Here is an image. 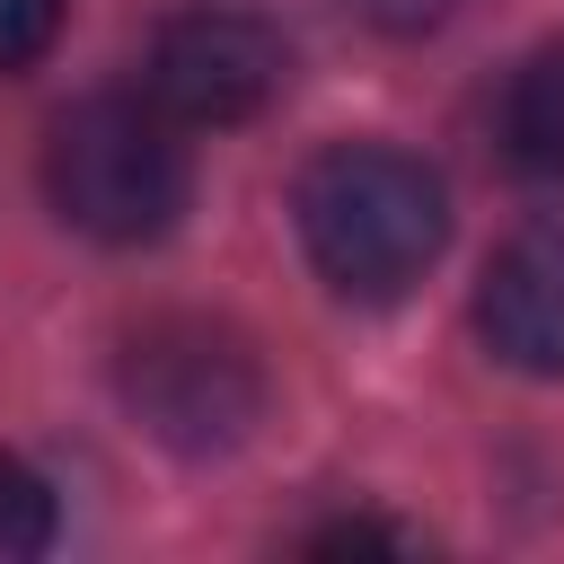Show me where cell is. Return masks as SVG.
<instances>
[{
  "label": "cell",
  "instance_id": "6da1fadb",
  "mask_svg": "<svg viewBox=\"0 0 564 564\" xmlns=\"http://www.w3.org/2000/svg\"><path fill=\"white\" fill-rule=\"evenodd\" d=\"M300 212V247L308 264L344 291V300H397L405 282H423V264L449 238V194L441 176L397 150V141H335L300 167L291 185Z\"/></svg>",
  "mask_w": 564,
  "mask_h": 564
},
{
  "label": "cell",
  "instance_id": "7a4b0ae2",
  "mask_svg": "<svg viewBox=\"0 0 564 564\" xmlns=\"http://www.w3.org/2000/svg\"><path fill=\"white\" fill-rule=\"evenodd\" d=\"M185 141L150 97H79L44 141V194L79 238L141 247L167 238L185 212Z\"/></svg>",
  "mask_w": 564,
  "mask_h": 564
},
{
  "label": "cell",
  "instance_id": "3957f363",
  "mask_svg": "<svg viewBox=\"0 0 564 564\" xmlns=\"http://www.w3.org/2000/svg\"><path fill=\"white\" fill-rule=\"evenodd\" d=\"M123 405L150 441L185 449V458H212V449H238L264 414V370L247 352L238 326L220 317H194V308H167V317H141L123 335Z\"/></svg>",
  "mask_w": 564,
  "mask_h": 564
},
{
  "label": "cell",
  "instance_id": "277c9868",
  "mask_svg": "<svg viewBox=\"0 0 564 564\" xmlns=\"http://www.w3.org/2000/svg\"><path fill=\"white\" fill-rule=\"evenodd\" d=\"M291 79V53L273 18L238 0H194L150 35V106L167 123H247Z\"/></svg>",
  "mask_w": 564,
  "mask_h": 564
},
{
  "label": "cell",
  "instance_id": "5b68a950",
  "mask_svg": "<svg viewBox=\"0 0 564 564\" xmlns=\"http://www.w3.org/2000/svg\"><path fill=\"white\" fill-rule=\"evenodd\" d=\"M476 326H485V344H494L511 370L564 379V220L520 229V238L485 264Z\"/></svg>",
  "mask_w": 564,
  "mask_h": 564
},
{
  "label": "cell",
  "instance_id": "8992f818",
  "mask_svg": "<svg viewBox=\"0 0 564 564\" xmlns=\"http://www.w3.org/2000/svg\"><path fill=\"white\" fill-rule=\"evenodd\" d=\"M502 141L529 176H555L564 185V44L529 53L511 70V97H502Z\"/></svg>",
  "mask_w": 564,
  "mask_h": 564
},
{
  "label": "cell",
  "instance_id": "52a82bcc",
  "mask_svg": "<svg viewBox=\"0 0 564 564\" xmlns=\"http://www.w3.org/2000/svg\"><path fill=\"white\" fill-rule=\"evenodd\" d=\"M44 546H53V494H44V476L26 458L0 449V564L44 555Z\"/></svg>",
  "mask_w": 564,
  "mask_h": 564
},
{
  "label": "cell",
  "instance_id": "ba28073f",
  "mask_svg": "<svg viewBox=\"0 0 564 564\" xmlns=\"http://www.w3.org/2000/svg\"><path fill=\"white\" fill-rule=\"evenodd\" d=\"M62 9L70 0H0V70H26L62 35Z\"/></svg>",
  "mask_w": 564,
  "mask_h": 564
},
{
  "label": "cell",
  "instance_id": "9c48e42d",
  "mask_svg": "<svg viewBox=\"0 0 564 564\" xmlns=\"http://www.w3.org/2000/svg\"><path fill=\"white\" fill-rule=\"evenodd\" d=\"M344 546H414V529H388V520H326V529H308V555H344Z\"/></svg>",
  "mask_w": 564,
  "mask_h": 564
},
{
  "label": "cell",
  "instance_id": "30bf717a",
  "mask_svg": "<svg viewBox=\"0 0 564 564\" xmlns=\"http://www.w3.org/2000/svg\"><path fill=\"white\" fill-rule=\"evenodd\" d=\"M361 9H370V18H388V26H432L449 0H361Z\"/></svg>",
  "mask_w": 564,
  "mask_h": 564
}]
</instances>
